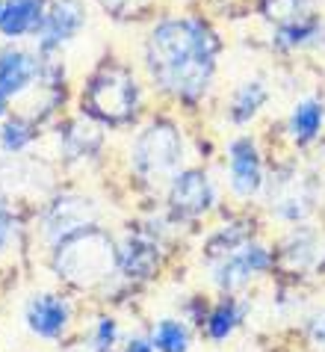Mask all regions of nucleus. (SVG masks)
<instances>
[{
    "label": "nucleus",
    "instance_id": "2",
    "mask_svg": "<svg viewBox=\"0 0 325 352\" xmlns=\"http://www.w3.org/2000/svg\"><path fill=\"white\" fill-rule=\"evenodd\" d=\"M54 270L77 290H98L110 285L115 272H122V258L101 225H86L54 246Z\"/></svg>",
    "mask_w": 325,
    "mask_h": 352
},
{
    "label": "nucleus",
    "instance_id": "22",
    "mask_svg": "<svg viewBox=\"0 0 325 352\" xmlns=\"http://www.w3.org/2000/svg\"><path fill=\"white\" fill-rule=\"evenodd\" d=\"M118 340V322L113 317H98L92 338H89V349L92 352H113Z\"/></svg>",
    "mask_w": 325,
    "mask_h": 352
},
{
    "label": "nucleus",
    "instance_id": "27",
    "mask_svg": "<svg viewBox=\"0 0 325 352\" xmlns=\"http://www.w3.org/2000/svg\"><path fill=\"white\" fill-rule=\"evenodd\" d=\"M6 98H9V95H3V92H0V116L6 113Z\"/></svg>",
    "mask_w": 325,
    "mask_h": 352
},
{
    "label": "nucleus",
    "instance_id": "9",
    "mask_svg": "<svg viewBox=\"0 0 325 352\" xmlns=\"http://www.w3.org/2000/svg\"><path fill=\"white\" fill-rule=\"evenodd\" d=\"M228 178H231V190L240 199H254L263 187V163L249 136H240L228 145Z\"/></svg>",
    "mask_w": 325,
    "mask_h": 352
},
{
    "label": "nucleus",
    "instance_id": "20",
    "mask_svg": "<svg viewBox=\"0 0 325 352\" xmlns=\"http://www.w3.org/2000/svg\"><path fill=\"white\" fill-rule=\"evenodd\" d=\"M98 142H101V136H98L92 128H83V124H71V131L65 133V151L68 157H86L89 151L98 148Z\"/></svg>",
    "mask_w": 325,
    "mask_h": 352
},
{
    "label": "nucleus",
    "instance_id": "14",
    "mask_svg": "<svg viewBox=\"0 0 325 352\" xmlns=\"http://www.w3.org/2000/svg\"><path fill=\"white\" fill-rule=\"evenodd\" d=\"M118 258H122V272L127 278H148L157 272L160 252H157V243L145 237H127L124 246L118 249Z\"/></svg>",
    "mask_w": 325,
    "mask_h": 352
},
{
    "label": "nucleus",
    "instance_id": "3",
    "mask_svg": "<svg viewBox=\"0 0 325 352\" xmlns=\"http://www.w3.org/2000/svg\"><path fill=\"white\" fill-rule=\"evenodd\" d=\"M83 107L89 116L107 124H124L136 116L139 107V89L136 80L124 68H104L89 80L83 92Z\"/></svg>",
    "mask_w": 325,
    "mask_h": 352
},
{
    "label": "nucleus",
    "instance_id": "8",
    "mask_svg": "<svg viewBox=\"0 0 325 352\" xmlns=\"http://www.w3.org/2000/svg\"><path fill=\"white\" fill-rule=\"evenodd\" d=\"M169 204L177 217H186V219L204 217L213 208V184L207 178V172L201 169L177 172L169 187Z\"/></svg>",
    "mask_w": 325,
    "mask_h": 352
},
{
    "label": "nucleus",
    "instance_id": "15",
    "mask_svg": "<svg viewBox=\"0 0 325 352\" xmlns=\"http://www.w3.org/2000/svg\"><path fill=\"white\" fill-rule=\"evenodd\" d=\"M322 122H325V107L322 101H317V98H304V101H299L293 107V116H290V136H293V142H311V140H317V133L322 128Z\"/></svg>",
    "mask_w": 325,
    "mask_h": 352
},
{
    "label": "nucleus",
    "instance_id": "11",
    "mask_svg": "<svg viewBox=\"0 0 325 352\" xmlns=\"http://www.w3.org/2000/svg\"><path fill=\"white\" fill-rule=\"evenodd\" d=\"M51 178H47L45 166L27 163V160H12L0 166V199H24V192L38 195L47 192Z\"/></svg>",
    "mask_w": 325,
    "mask_h": 352
},
{
    "label": "nucleus",
    "instance_id": "25",
    "mask_svg": "<svg viewBox=\"0 0 325 352\" xmlns=\"http://www.w3.org/2000/svg\"><path fill=\"white\" fill-rule=\"evenodd\" d=\"M308 335H311V344H313V346H320V349L325 352V314H320V317H313V320H311Z\"/></svg>",
    "mask_w": 325,
    "mask_h": 352
},
{
    "label": "nucleus",
    "instance_id": "6",
    "mask_svg": "<svg viewBox=\"0 0 325 352\" xmlns=\"http://www.w3.org/2000/svg\"><path fill=\"white\" fill-rule=\"evenodd\" d=\"M98 219V204L92 199H83V195H63V199H54L45 210L42 228L45 237L51 246H56L59 240H65L68 234L86 228V225H95Z\"/></svg>",
    "mask_w": 325,
    "mask_h": 352
},
{
    "label": "nucleus",
    "instance_id": "10",
    "mask_svg": "<svg viewBox=\"0 0 325 352\" xmlns=\"http://www.w3.org/2000/svg\"><path fill=\"white\" fill-rule=\"evenodd\" d=\"M83 27V6L80 0H56L51 6V12H45L42 24H38V45L45 51L63 45L65 38H71Z\"/></svg>",
    "mask_w": 325,
    "mask_h": 352
},
{
    "label": "nucleus",
    "instance_id": "13",
    "mask_svg": "<svg viewBox=\"0 0 325 352\" xmlns=\"http://www.w3.org/2000/svg\"><path fill=\"white\" fill-rule=\"evenodd\" d=\"M42 9H45V0H9L0 9V33L15 38L30 30H38V24L45 18Z\"/></svg>",
    "mask_w": 325,
    "mask_h": 352
},
{
    "label": "nucleus",
    "instance_id": "23",
    "mask_svg": "<svg viewBox=\"0 0 325 352\" xmlns=\"http://www.w3.org/2000/svg\"><path fill=\"white\" fill-rule=\"evenodd\" d=\"M15 237V217L0 204V252L9 249V243Z\"/></svg>",
    "mask_w": 325,
    "mask_h": 352
},
{
    "label": "nucleus",
    "instance_id": "4",
    "mask_svg": "<svg viewBox=\"0 0 325 352\" xmlns=\"http://www.w3.org/2000/svg\"><path fill=\"white\" fill-rule=\"evenodd\" d=\"M133 169L145 181H172L183 163V136L175 124H151L133 142Z\"/></svg>",
    "mask_w": 325,
    "mask_h": 352
},
{
    "label": "nucleus",
    "instance_id": "5",
    "mask_svg": "<svg viewBox=\"0 0 325 352\" xmlns=\"http://www.w3.org/2000/svg\"><path fill=\"white\" fill-rule=\"evenodd\" d=\"M272 263H275V258L263 246H258V243H243V246H236L225 258H219L216 272H213V281L222 293H234V290L249 285L251 278L269 272Z\"/></svg>",
    "mask_w": 325,
    "mask_h": 352
},
{
    "label": "nucleus",
    "instance_id": "7",
    "mask_svg": "<svg viewBox=\"0 0 325 352\" xmlns=\"http://www.w3.org/2000/svg\"><path fill=\"white\" fill-rule=\"evenodd\" d=\"M24 322L36 338L59 340L71 326V305L59 293H36L24 308Z\"/></svg>",
    "mask_w": 325,
    "mask_h": 352
},
{
    "label": "nucleus",
    "instance_id": "1",
    "mask_svg": "<svg viewBox=\"0 0 325 352\" xmlns=\"http://www.w3.org/2000/svg\"><path fill=\"white\" fill-rule=\"evenodd\" d=\"M216 68V38L199 21H166L148 38V72L163 92L195 101Z\"/></svg>",
    "mask_w": 325,
    "mask_h": 352
},
{
    "label": "nucleus",
    "instance_id": "29",
    "mask_svg": "<svg viewBox=\"0 0 325 352\" xmlns=\"http://www.w3.org/2000/svg\"><path fill=\"white\" fill-rule=\"evenodd\" d=\"M0 9H3V6H0Z\"/></svg>",
    "mask_w": 325,
    "mask_h": 352
},
{
    "label": "nucleus",
    "instance_id": "16",
    "mask_svg": "<svg viewBox=\"0 0 325 352\" xmlns=\"http://www.w3.org/2000/svg\"><path fill=\"white\" fill-rule=\"evenodd\" d=\"M240 320H243V308L234 302L231 293H225V299L219 305H213V311L204 317V335L219 344V340L231 338V331L236 329Z\"/></svg>",
    "mask_w": 325,
    "mask_h": 352
},
{
    "label": "nucleus",
    "instance_id": "24",
    "mask_svg": "<svg viewBox=\"0 0 325 352\" xmlns=\"http://www.w3.org/2000/svg\"><path fill=\"white\" fill-rule=\"evenodd\" d=\"M104 9H110L113 15H136L148 0H101Z\"/></svg>",
    "mask_w": 325,
    "mask_h": 352
},
{
    "label": "nucleus",
    "instance_id": "21",
    "mask_svg": "<svg viewBox=\"0 0 325 352\" xmlns=\"http://www.w3.org/2000/svg\"><path fill=\"white\" fill-rule=\"evenodd\" d=\"M30 142H33V131H30L27 122H6L3 131H0V148L6 154H21Z\"/></svg>",
    "mask_w": 325,
    "mask_h": 352
},
{
    "label": "nucleus",
    "instance_id": "12",
    "mask_svg": "<svg viewBox=\"0 0 325 352\" xmlns=\"http://www.w3.org/2000/svg\"><path fill=\"white\" fill-rule=\"evenodd\" d=\"M42 74V63L27 51H3L0 54V92L3 95H21L33 80Z\"/></svg>",
    "mask_w": 325,
    "mask_h": 352
},
{
    "label": "nucleus",
    "instance_id": "19",
    "mask_svg": "<svg viewBox=\"0 0 325 352\" xmlns=\"http://www.w3.org/2000/svg\"><path fill=\"white\" fill-rule=\"evenodd\" d=\"M311 9H313V0H266V15L272 21H278L281 30L313 21Z\"/></svg>",
    "mask_w": 325,
    "mask_h": 352
},
{
    "label": "nucleus",
    "instance_id": "28",
    "mask_svg": "<svg viewBox=\"0 0 325 352\" xmlns=\"http://www.w3.org/2000/svg\"><path fill=\"white\" fill-rule=\"evenodd\" d=\"M68 352H92V349H68Z\"/></svg>",
    "mask_w": 325,
    "mask_h": 352
},
{
    "label": "nucleus",
    "instance_id": "18",
    "mask_svg": "<svg viewBox=\"0 0 325 352\" xmlns=\"http://www.w3.org/2000/svg\"><path fill=\"white\" fill-rule=\"evenodd\" d=\"M266 104V86L260 80H249L236 89L234 101H231V119L236 124H245L249 119L258 116V110Z\"/></svg>",
    "mask_w": 325,
    "mask_h": 352
},
{
    "label": "nucleus",
    "instance_id": "26",
    "mask_svg": "<svg viewBox=\"0 0 325 352\" xmlns=\"http://www.w3.org/2000/svg\"><path fill=\"white\" fill-rule=\"evenodd\" d=\"M124 352H157V349L151 344V338H133L131 344L124 346Z\"/></svg>",
    "mask_w": 325,
    "mask_h": 352
},
{
    "label": "nucleus",
    "instance_id": "17",
    "mask_svg": "<svg viewBox=\"0 0 325 352\" xmlns=\"http://www.w3.org/2000/svg\"><path fill=\"white\" fill-rule=\"evenodd\" d=\"M151 344L157 352H186L192 346L190 338V326L181 320H160L151 331Z\"/></svg>",
    "mask_w": 325,
    "mask_h": 352
}]
</instances>
